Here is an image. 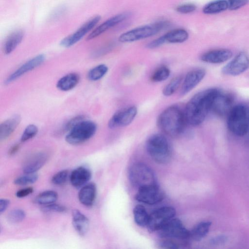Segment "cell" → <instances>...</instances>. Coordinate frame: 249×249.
Returning a JSON list of instances; mask_svg holds the SVG:
<instances>
[{
  "instance_id": "obj_1",
  "label": "cell",
  "mask_w": 249,
  "mask_h": 249,
  "mask_svg": "<svg viewBox=\"0 0 249 249\" xmlns=\"http://www.w3.org/2000/svg\"><path fill=\"white\" fill-rule=\"evenodd\" d=\"M219 91L215 88L208 89L198 92L189 101L184 109L188 124L197 126L204 121Z\"/></svg>"
},
{
  "instance_id": "obj_2",
  "label": "cell",
  "mask_w": 249,
  "mask_h": 249,
  "mask_svg": "<svg viewBox=\"0 0 249 249\" xmlns=\"http://www.w3.org/2000/svg\"><path fill=\"white\" fill-rule=\"evenodd\" d=\"M157 123L164 133L172 137L182 134L188 124L184 110L177 106H172L164 110L159 115Z\"/></svg>"
},
{
  "instance_id": "obj_3",
  "label": "cell",
  "mask_w": 249,
  "mask_h": 249,
  "mask_svg": "<svg viewBox=\"0 0 249 249\" xmlns=\"http://www.w3.org/2000/svg\"><path fill=\"white\" fill-rule=\"evenodd\" d=\"M229 130L238 136H243L249 131V107L244 104L233 106L227 115Z\"/></svg>"
},
{
  "instance_id": "obj_4",
  "label": "cell",
  "mask_w": 249,
  "mask_h": 249,
  "mask_svg": "<svg viewBox=\"0 0 249 249\" xmlns=\"http://www.w3.org/2000/svg\"><path fill=\"white\" fill-rule=\"evenodd\" d=\"M146 150L151 158L160 164L167 163L171 157V149L167 138L162 134L150 136L146 143Z\"/></svg>"
},
{
  "instance_id": "obj_5",
  "label": "cell",
  "mask_w": 249,
  "mask_h": 249,
  "mask_svg": "<svg viewBox=\"0 0 249 249\" xmlns=\"http://www.w3.org/2000/svg\"><path fill=\"white\" fill-rule=\"evenodd\" d=\"M170 22L160 20L135 28L121 34L118 40L122 43L132 42L153 36L170 26Z\"/></svg>"
},
{
  "instance_id": "obj_6",
  "label": "cell",
  "mask_w": 249,
  "mask_h": 249,
  "mask_svg": "<svg viewBox=\"0 0 249 249\" xmlns=\"http://www.w3.org/2000/svg\"><path fill=\"white\" fill-rule=\"evenodd\" d=\"M96 130L97 125L94 122L84 120L68 132L65 140L71 144H79L90 139Z\"/></svg>"
},
{
  "instance_id": "obj_7",
  "label": "cell",
  "mask_w": 249,
  "mask_h": 249,
  "mask_svg": "<svg viewBox=\"0 0 249 249\" xmlns=\"http://www.w3.org/2000/svg\"><path fill=\"white\" fill-rule=\"evenodd\" d=\"M129 177L131 184L138 189L147 185L157 184L153 172L142 163H135L131 167Z\"/></svg>"
},
{
  "instance_id": "obj_8",
  "label": "cell",
  "mask_w": 249,
  "mask_h": 249,
  "mask_svg": "<svg viewBox=\"0 0 249 249\" xmlns=\"http://www.w3.org/2000/svg\"><path fill=\"white\" fill-rule=\"evenodd\" d=\"M162 238L184 240L190 238V231L177 218H173L167 222L159 231Z\"/></svg>"
},
{
  "instance_id": "obj_9",
  "label": "cell",
  "mask_w": 249,
  "mask_h": 249,
  "mask_svg": "<svg viewBox=\"0 0 249 249\" xmlns=\"http://www.w3.org/2000/svg\"><path fill=\"white\" fill-rule=\"evenodd\" d=\"M175 209L172 207L165 206L160 208L149 214L147 225L151 232L159 231L167 222L174 217Z\"/></svg>"
},
{
  "instance_id": "obj_10",
  "label": "cell",
  "mask_w": 249,
  "mask_h": 249,
  "mask_svg": "<svg viewBox=\"0 0 249 249\" xmlns=\"http://www.w3.org/2000/svg\"><path fill=\"white\" fill-rule=\"evenodd\" d=\"M101 17L96 16L83 24L73 34L64 38L60 42V45L64 47L68 48L78 42L84 36L89 32L100 21Z\"/></svg>"
},
{
  "instance_id": "obj_11",
  "label": "cell",
  "mask_w": 249,
  "mask_h": 249,
  "mask_svg": "<svg viewBox=\"0 0 249 249\" xmlns=\"http://www.w3.org/2000/svg\"><path fill=\"white\" fill-rule=\"evenodd\" d=\"M135 198L138 201L153 205L161 201L163 198V194L157 184H153L139 188Z\"/></svg>"
},
{
  "instance_id": "obj_12",
  "label": "cell",
  "mask_w": 249,
  "mask_h": 249,
  "mask_svg": "<svg viewBox=\"0 0 249 249\" xmlns=\"http://www.w3.org/2000/svg\"><path fill=\"white\" fill-rule=\"evenodd\" d=\"M249 68V57L244 52L236 55L222 69L224 74L237 76L245 71Z\"/></svg>"
},
{
  "instance_id": "obj_13",
  "label": "cell",
  "mask_w": 249,
  "mask_h": 249,
  "mask_svg": "<svg viewBox=\"0 0 249 249\" xmlns=\"http://www.w3.org/2000/svg\"><path fill=\"white\" fill-rule=\"evenodd\" d=\"M137 113V108L135 106L129 107L115 113L108 123L111 129L118 127L125 126L130 124Z\"/></svg>"
},
{
  "instance_id": "obj_14",
  "label": "cell",
  "mask_w": 249,
  "mask_h": 249,
  "mask_svg": "<svg viewBox=\"0 0 249 249\" xmlns=\"http://www.w3.org/2000/svg\"><path fill=\"white\" fill-rule=\"evenodd\" d=\"M233 102L234 98L231 94L219 91L214 98L211 110L219 116L228 115L233 107Z\"/></svg>"
},
{
  "instance_id": "obj_15",
  "label": "cell",
  "mask_w": 249,
  "mask_h": 249,
  "mask_svg": "<svg viewBox=\"0 0 249 249\" xmlns=\"http://www.w3.org/2000/svg\"><path fill=\"white\" fill-rule=\"evenodd\" d=\"M45 60V56L43 54H38L29 59L11 74L5 80V84L8 85L14 82L26 73L41 65Z\"/></svg>"
},
{
  "instance_id": "obj_16",
  "label": "cell",
  "mask_w": 249,
  "mask_h": 249,
  "mask_svg": "<svg viewBox=\"0 0 249 249\" xmlns=\"http://www.w3.org/2000/svg\"><path fill=\"white\" fill-rule=\"evenodd\" d=\"M129 16V13L124 12L111 17L96 28L88 36L87 39L90 40L96 37L108 29L124 21Z\"/></svg>"
},
{
  "instance_id": "obj_17",
  "label": "cell",
  "mask_w": 249,
  "mask_h": 249,
  "mask_svg": "<svg viewBox=\"0 0 249 249\" xmlns=\"http://www.w3.org/2000/svg\"><path fill=\"white\" fill-rule=\"evenodd\" d=\"M206 71L204 69H197L188 72L183 80L180 94L184 95L195 88L204 78Z\"/></svg>"
},
{
  "instance_id": "obj_18",
  "label": "cell",
  "mask_w": 249,
  "mask_h": 249,
  "mask_svg": "<svg viewBox=\"0 0 249 249\" xmlns=\"http://www.w3.org/2000/svg\"><path fill=\"white\" fill-rule=\"evenodd\" d=\"M232 52L228 49H219L211 50L203 53L201 60L211 64H219L229 60L232 56Z\"/></svg>"
},
{
  "instance_id": "obj_19",
  "label": "cell",
  "mask_w": 249,
  "mask_h": 249,
  "mask_svg": "<svg viewBox=\"0 0 249 249\" xmlns=\"http://www.w3.org/2000/svg\"><path fill=\"white\" fill-rule=\"evenodd\" d=\"M47 156L39 152L31 156L24 162L22 170L25 174L34 173L40 169L46 163Z\"/></svg>"
},
{
  "instance_id": "obj_20",
  "label": "cell",
  "mask_w": 249,
  "mask_h": 249,
  "mask_svg": "<svg viewBox=\"0 0 249 249\" xmlns=\"http://www.w3.org/2000/svg\"><path fill=\"white\" fill-rule=\"evenodd\" d=\"M91 177L90 170L87 167L81 166L73 170L70 176L71 185L76 188L84 186L89 182Z\"/></svg>"
},
{
  "instance_id": "obj_21",
  "label": "cell",
  "mask_w": 249,
  "mask_h": 249,
  "mask_svg": "<svg viewBox=\"0 0 249 249\" xmlns=\"http://www.w3.org/2000/svg\"><path fill=\"white\" fill-rule=\"evenodd\" d=\"M72 222L77 232L81 236L87 234L89 230V221L88 217L78 210L72 211Z\"/></svg>"
},
{
  "instance_id": "obj_22",
  "label": "cell",
  "mask_w": 249,
  "mask_h": 249,
  "mask_svg": "<svg viewBox=\"0 0 249 249\" xmlns=\"http://www.w3.org/2000/svg\"><path fill=\"white\" fill-rule=\"evenodd\" d=\"M96 195V187L94 183L86 184L80 189L78 193L80 202L86 206H91L94 203Z\"/></svg>"
},
{
  "instance_id": "obj_23",
  "label": "cell",
  "mask_w": 249,
  "mask_h": 249,
  "mask_svg": "<svg viewBox=\"0 0 249 249\" xmlns=\"http://www.w3.org/2000/svg\"><path fill=\"white\" fill-rule=\"evenodd\" d=\"M21 117L15 115L6 120L0 125V139L1 141L8 138L15 130L20 123Z\"/></svg>"
},
{
  "instance_id": "obj_24",
  "label": "cell",
  "mask_w": 249,
  "mask_h": 249,
  "mask_svg": "<svg viewBox=\"0 0 249 249\" xmlns=\"http://www.w3.org/2000/svg\"><path fill=\"white\" fill-rule=\"evenodd\" d=\"M79 80L80 76L77 73H70L58 80L56 83V87L61 91H69L75 87Z\"/></svg>"
},
{
  "instance_id": "obj_25",
  "label": "cell",
  "mask_w": 249,
  "mask_h": 249,
  "mask_svg": "<svg viewBox=\"0 0 249 249\" xmlns=\"http://www.w3.org/2000/svg\"><path fill=\"white\" fill-rule=\"evenodd\" d=\"M24 36L22 30H17L11 35L6 39L3 47V52L6 54L12 53L17 47L20 43Z\"/></svg>"
},
{
  "instance_id": "obj_26",
  "label": "cell",
  "mask_w": 249,
  "mask_h": 249,
  "mask_svg": "<svg viewBox=\"0 0 249 249\" xmlns=\"http://www.w3.org/2000/svg\"><path fill=\"white\" fill-rule=\"evenodd\" d=\"M211 224V222L208 221L198 223L190 231V238L195 241L201 240L209 232Z\"/></svg>"
},
{
  "instance_id": "obj_27",
  "label": "cell",
  "mask_w": 249,
  "mask_h": 249,
  "mask_svg": "<svg viewBox=\"0 0 249 249\" xmlns=\"http://www.w3.org/2000/svg\"><path fill=\"white\" fill-rule=\"evenodd\" d=\"M164 35L166 42L180 43L186 41L189 37L187 31L183 29H176L167 32Z\"/></svg>"
},
{
  "instance_id": "obj_28",
  "label": "cell",
  "mask_w": 249,
  "mask_h": 249,
  "mask_svg": "<svg viewBox=\"0 0 249 249\" xmlns=\"http://www.w3.org/2000/svg\"><path fill=\"white\" fill-rule=\"evenodd\" d=\"M228 9L226 0H215L206 4L203 8V13L208 15L214 14L224 11Z\"/></svg>"
},
{
  "instance_id": "obj_29",
  "label": "cell",
  "mask_w": 249,
  "mask_h": 249,
  "mask_svg": "<svg viewBox=\"0 0 249 249\" xmlns=\"http://www.w3.org/2000/svg\"><path fill=\"white\" fill-rule=\"evenodd\" d=\"M133 215L135 222L140 226H147L149 214L147 213L145 208L141 205H138L133 210Z\"/></svg>"
},
{
  "instance_id": "obj_30",
  "label": "cell",
  "mask_w": 249,
  "mask_h": 249,
  "mask_svg": "<svg viewBox=\"0 0 249 249\" xmlns=\"http://www.w3.org/2000/svg\"><path fill=\"white\" fill-rule=\"evenodd\" d=\"M58 198L56 192L52 190L45 191L38 194L35 198V202L46 205L55 202Z\"/></svg>"
},
{
  "instance_id": "obj_31",
  "label": "cell",
  "mask_w": 249,
  "mask_h": 249,
  "mask_svg": "<svg viewBox=\"0 0 249 249\" xmlns=\"http://www.w3.org/2000/svg\"><path fill=\"white\" fill-rule=\"evenodd\" d=\"M108 71V67L105 64H100L89 71L88 78L90 81H96L103 77Z\"/></svg>"
},
{
  "instance_id": "obj_32",
  "label": "cell",
  "mask_w": 249,
  "mask_h": 249,
  "mask_svg": "<svg viewBox=\"0 0 249 249\" xmlns=\"http://www.w3.org/2000/svg\"><path fill=\"white\" fill-rule=\"evenodd\" d=\"M170 74L169 69L162 66L157 68L152 74L151 79L154 82H160L166 80Z\"/></svg>"
},
{
  "instance_id": "obj_33",
  "label": "cell",
  "mask_w": 249,
  "mask_h": 249,
  "mask_svg": "<svg viewBox=\"0 0 249 249\" xmlns=\"http://www.w3.org/2000/svg\"><path fill=\"white\" fill-rule=\"evenodd\" d=\"M182 81V77L177 76L173 78L164 88L163 94L165 96H169L173 94L179 87Z\"/></svg>"
},
{
  "instance_id": "obj_34",
  "label": "cell",
  "mask_w": 249,
  "mask_h": 249,
  "mask_svg": "<svg viewBox=\"0 0 249 249\" xmlns=\"http://www.w3.org/2000/svg\"><path fill=\"white\" fill-rule=\"evenodd\" d=\"M38 179V175L36 173L26 174L16 178L14 181L15 184L23 186L35 182Z\"/></svg>"
},
{
  "instance_id": "obj_35",
  "label": "cell",
  "mask_w": 249,
  "mask_h": 249,
  "mask_svg": "<svg viewBox=\"0 0 249 249\" xmlns=\"http://www.w3.org/2000/svg\"><path fill=\"white\" fill-rule=\"evenodd\" d=\"M25 212L20 209H15L11 210L7 214L8 220L13 223L22 221L25 217Z\"/></svg>"
},
{
  "instance_id": "obj_36",
  "label": "cell",
  "mask_w": 249,
  "mask_h": 249,
  "mask_svg": "<svg viewBox=\"0 0 249 249\" xmlns=\"http://www.w3.org/2000/svg\"><path fill=\"white\" fill-rule=\"evenodd\" d=\"M38 132L37 127L34 124L27 125L21 136L20 141L22 142H26L34 137Z\"/></svg>"
},
{
  "instance_id": "obj_37",
  "label": "cell",
  "mask_w": 249,
  "mask_h": 249,
  "mask_svg": "<svg viewBox=\"0 0 249 249\" xmlns=\"http://www.w3.org/2000/svg\"><path fill=\"white\" fill-rule=\"evenodd\" d=\"M68 175L69 172L67 170L59 171L52 177V182L56 185H62L67 181Z\"/></svg>"
},
{
  "instance_id": "obj_38",
  "label": "cell",
  "mask_w": 249,
  "mask_h": 249,
  "mask_svg": "<svg viewBox=\"0 0 249 249\" xmlns=\"http://www.w3.org/2000/svg\"><path fill=\"white\" fill-rule=\"evenodd\" d=\"M85 120L84 115L76 116L69 120L63 127L62 131L69 132L77 124Z\"/></svg>"
},
{
  "instance_id": "obj_39",
  "label": "cell",
  "mask_w": 249,
  "mask_h": 249,
  "mask_svg": "<svg viewBox=\"0 0 249 249\" xmlns=\"http://www.w3.org/2000/svg\"><path fill=\"white\" fill-rule=\"evenodd\" d=\"M179 244L174 239L169 238H163L159 243L160 248L165 249H176L179 248Z\"/></svg>"
},
{
  "instance_id": "obj_40",
  "label": "cell",
  "mask_w": 249,
  "mask_h": 249,
  "mask_svg": "<svg viewBox=\"0 0 249 249\" xmlns=\"http://www.w3.org/2000/svg\"><path fill=\"white\" fill-rule=\"evenodd\" d=\"M41 210L44 212L63 213L66 211V209L64 206L53 203L44 205Z\"/></svg>"
},
{
  "instance_id": "obj_41",
  "label": "cell",
  "mask_w": 249,
  "mask_h": 249,
  "mask_svg": "<svg viewBox=\"0 0 249 249\" xmlns=\"http://www.w3.org/2000/svg\"><path fill=\"white\" fill-rule=\"evenodd\" d=\"M196 9V6L193 3H185L179 5L176 8V10L181 14H189L195 11Z\"/></svg>"
},
{
  "instance_id": "obj_42",
  "label": "cell",
  "mask_w": 249,
  "mask_h": 249,
  "mask_svg": "<svg viewBox=\"0 0 249 249\" xmlns=\"http://www.w3.org/2000/svg\"><path fill=\"white\" fill-rule=\"evenodd\" d=\"M249 0H228V9L230 10L238 9L246 5Z\"/></svg>"
},
{
  "instance_id": "obj_43",
  "label": "cell",
  "mask_w": 249,
  "mask_h": 249,
  "mask_svg": "<svg viewBox=\"0 0 249 249\" xmlns=\"http://www.w3.org/2000/svg\"><path fill=\"white\" fill-rule=\"evenodd\" d=\"M166 42L164 35L161 36L149 42L146 47L149 49H154L159 47Z\"/></svg>"
},
{
  "instance_id": "obj_44",
  "label": "cell",
  "mask_w": 249,
  "mask_h": 249,
  "mask_svg": "<svg viewBox=\"0 0 249 249\" xmlns=\"http://www.w3.org/2000/svg\"><path fill=\"white\" fill-rule=\"evenodd\" d=\"M34 191L32 187H27L19 190L17 192L16 195L18 198H22L29 196Z\"/></svg>"
},
{
  "instance_id": "obj_45",
  "label": "cell",
  "mask_w": 249,
  "mask_h": 249,
  "mask_svg": "<svg viewBox=\"0 0 249 249\" xmlns=\"http://www.w3.org/2000/svg\"><path fill=\"white\" fill-rule=\"evenodd\" d=\"M227 239V237L226 236H218L213 238L211 242L213 245H219L225 243Z\"/></svg>"
},
{
  "instance_id": "obj_46",
  "label": "cell",
  "mask_w": 249,
  "mask_h": 249,
  "mask_svg": "<svg viewBox=\"0 0 249 249\" xmlns=\"http://www.w3.org/2000/svg\"><path fill=\"white\" fill-rule=\"evenodd\" d=\"M10 204V201L7 199H1L0 200V213L4 212L8 208Z\"/></svg>"
},
{
  "instance_id": "obj_47",
  "label": "cell",
  "mask_w": 249,
  "mask_h": 249,
  "mask_svg": "<svg viewBox=\"0 0 249 249\" xmlns=\"http://www.w3.org/2000/svg\"><path fill=\"white\" fill-rule=\"evenodd\" d=\"M20 145L18 143L13 145L9 150L8 154L9 155H13L16 153L19 150Z\"/></svg>"
}]
</instances>
